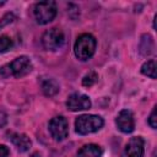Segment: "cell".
<instances>
[{"label": "cell", "mask_w": 157, "mask_h": 157, "mask_svg": "<svg viewBox=\"0 0 157 157\" xmlns=\"http://www.w3.org/2000/svg\"><path fill=\"white\" fill-rule=\"evenodd\" d=\"M33 16L37 23L47 25L56 16V4L54 1H40L33 7Z\"/></svg>", "instance_id": "obj_4"}, {"label": "cell", "mask_w": 157, "mask_h": 157, "mask_svg": "<svg viewBox=\"0 0 157 157\" xmlns=\"http://www.w3.org/2000/svg\"><path fill=\"white\" fill-rule=\"evenodd\" d=\"M115 124H117V128L121 132H124V134L132 132L135 129V120H134V115H132L131 110L121 109L115 118Z\"/></svg>", "instance_id": "obj_8"}, {"label": "cell", "mask_w": 157, "mask_h": 157, "mask_svg": "<svg viewBox=\"0 0 157 157\" xmlns=\"http://www.w3.org/2000/svg\"><path fill=\"white\" fill-rule=\"evenodd\" d=\"M141 72L145 76H148L151 78H156V60L151 59V60H147L146 63H144L141 66Z\"/></svg>", "instance_id": "obj_14"}, {"label": "cell", "mask_w": 157, "mask_h": 157, "mask_svg": "<svg viewBox=\"0 0 157 157\" xmlns=\"http://www.w3.org/2000/svg\"><path fill=\"white\" fill-rule=\"evenodd\" d=\"M156 108L157 107H153V109H152V112H151V114H150V117H148V120H147V123H148V125L152 128V129H156V126H157V117H156Z\"/></svg>", "instance_id": "obj_18"}, {"label": "cell", "mask_w": 157, "mask_h": 157, "mask_svg": "<svg viewBox=\"0 0 157 157\" xmlns=\"http://www.w3.org/2000/svg\"><path fill=\"white\" fill-rule=\"evenodd\" d=\"M48 129L52 137L56 141H63L69 135V123L63 115L52 118L48 124Z\"/></svg>", "instance_id": "obj_6"}, {"label": "cell", "mask_w": 157, "mask_h": 157, "mask_svg": "<svg viewBox=\"0 0 157 157\" xmlns=\"http://www.w3.org/2000/svg\"><path fill=\"white\" fill-rule=\"evenodd\" d=\"M145 141L141 136H134L126 144L121 157H144Z\"/></svg>", "instance_id": "obj_9"}, {"label": "cell", "mask_w": 157, "mask_h": 157, "mask_svg": "<svg viewBox=\"0 0 157 157\" xmlns=\"http://www.w3.org/2000/svg\"><path fill=\"white\" fill-rule=\"evenodd\" d=\"M153 52V39L150 34H144L140 40V53L145 56Z\"/></svg>", "instance_id": "obj_13"}, {"label": "cell", "mask_w": 157, "mask_h": 157, "mask_svg": "<svg viewBox=\"0 0 157 157\" xmlns=\"http://www.w3.org/2000/svg\"><path fill=\"white\" fill-rule=\"evenodd\" d=\"M10 150L5 145H0V157H9Z\"/></svg>", "instance_id": "obj_20"}, {"label": "cell", "mask_w": 157, "mask_h": 157, "mask_svg": "<svg viewBox=\"0 0 157 157\" xmlns=\"http://www.w3.org/2000/svg\"><path fill=\"white\" fill-rule=\"evenodd\" d=\"M97 40L91 33H82L77 37L74 44V53L78 60L86 61L91 59L96 52Z\"/></svg>", "instance_id": "obj_2"}, {"label": "cell", "mask_w": 157, "mask_h": 157, "mask_svg": "<svg viewBox=\"0 0 157 157\" xmlns=\"http://www.w3.org/2000/svg\"><path fill=\"white\" fill-rule=\"evenodd\" d=\"M97 80H98L97 72L90 71L88 74H86V75L83 76V78H82V85H83L85 87H91V86H93V85L97 82Z\"/></svg>", "instance_id": "obj_16"}, {"label": "cell", "mask_w": 157, "mask_h": 157, "mask_svg": "<svg viewBox=\"0 0 157 157\" xmlns=\"http://www.w3.org/2000/svg\"><path fill=\"white\" fill-rule=\"evenodd\" d=\"M13 20H15V15H13L12 12H7V13L0 20V28L4 27V26H6V25H9V23H11Z\"/></svg>", "instance_id": "obj_17"}, {"label": "cell", "mask_w": 157, "mask_h": 157, "mask_svg": "<svg viewBox=\"0 0 157 157\" xmlns=\"http://www.w3.org/2000/svg\"><path fill=\"white\" fill-rule=\"evenodd\" d=\"M91 105H92V102H91L90 97L86 94L78 93V92L70 94L67 97V101H66V107L71 112L86 110V109H90Z\"/></svg>", "instance_id": "obj_7"}, {"label": "cell", "mask_w": 157, "mask_h": 157, "mask_svg": "<svg viewBox=\"0 0 157 157\" xmlns=\"http://www.w3.org/2000/svg\"><path fill=\"white\" fill-rule=\"evenodd\" d=\"M32 69H33V65L31 59L26 55H21L13 59L11 63L2 65L0 67V76L4 78H7L10 76L20 78L28 75L32 71Z\"/></svg>", "instance_id": "obj_1"}, {"label": "cell", "mask_w": 157, "mask_h": 157, "mask_svg": "<svg viewBox=\"0 0 157 157\" xmlns=\"http://www.w3.org/2000/svg\"><path fill=\"white\" fill-rule=\"evenodd\" d=\"M40 87H42V92L47 96V97H53L55 96L59 90H60V86H59V82L53 78V77H44L40 80Z\"/></svg>", "instance_id": "obj_11"}, {"label": "cell", "mask_w": 157, "mask_h": 157, "mask_svg": "<svg viewBox=\"0 0 157 157\" xmlns=\"http://www.w3.org/2000/svg\"><path fill=\"white\" fill-rule=\"evenodd\" d=\"M102 153L103 151L101 146L96 144H87L78 150L77 157H102Z\"/></svg>", "instance_id": "obj_12"}, {"label": "cell", "mask_w": 157, "mask_h": 157, "mask_svg": "<svg viewBox=\"0 0 157 157\" xmlns=\"http://www.w3.org/2000/svg\"><path fill=\"white\" fill-rule=\"evenodd\" d=\"M12 47H13V42L9 36L6 34L0 36V53H6Z\"/></svg>", "instance_id": "obj_15"}, {"label": "cell", "mask_w": 157, "mask_h": 157, "mask_svg": "<svg viewBox=\"0 0 157 157\" xmlns=\"http://www.w3.org/2000/svg\"><path fill=\"white\" fill-rule=\"evenodd\" d=\"M104 124V120L99 115L82 114L75 120V130L80 135H88L98 131Z\"/></svg>", "instance_id": "obj_3"}, {"label": "cell", "mask_w": 157, "mask_h": 157, "mask_svg": "<svg viewBox=\"0 0 157 157\" xmlns=\"http://www.w3.org/2000/svg\"><path fill=\"white\" fill-rule=\"evenodd\" d=\"M9 140L15 145V147L20 152H26L31 148V140L26 134H20V132H10L9 134Z\"/></svg>", "instance_id": "obj_10"}, {"label": "cell", "mask_w": 157, "mask_h": 157, "mask_svg": "<svg viewBox=\"0 0 157 157\" xmlns=\"http://www.w3.org/2000/svg\"><path fill=\"white\" fill-rule=\"evenodd\" d=\"M4 4H5V1H0V6H1V5H4Z\"/></svg>", "instance_id": "obj_21"}, {"label": "cell", "mask_w": 157, "mask_h": 157, "mask_svg": "<svg viewBox=\"0 0 157 157\" xmlns=\"http://www.w3.org/2000/svg\"><path fill=\"white\" fill-rule=\"evenodd\" d=\"M7 124V114L4 110H0V128H4Z\"/></svg>", "instance_id": "obj_19"}, {"label": "cell", "mask_w": 157, "mask_h": 157, "mask_svg": "<svg viewBox=\"0 0 157 157\" xmlns=\"http://www.w3.org/2000/svg\"><path fill=\"white\" fill-rule=\"evenodd\" d=\"M64 40H65L64 32L58 27H53V28L45 31L42 37L43 48L45 50H50V52L58 50L64 44Z\"/></svg>", "instance_id": "obj_5"}]
</instances>
